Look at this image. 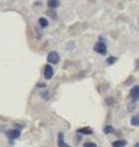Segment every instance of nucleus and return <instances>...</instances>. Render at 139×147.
<instances>
[{
  "label": "nucleus",
  "mask_w": 139,
  "mask_h": 147,
  "mask_svg": "<svg viewBox=\"0 0 139 147\" xmlns=\"http://www.w3.org/2000/svg\"><path fill=\"white\" fill-rule=\"evenodd\" d=\"M39 24H40L41 28H46L48 25V21L45 17H41V18H39Z\"/></svg>",
  "instance_id": "11"
},
{
  "label": "nucleus",
  "mask_w": 139,
  "mask_h": 147,
  "mask_svg": "<svg viewBox=\"0 0 139 147\" xmlns=\"http://www.w3.org/2000/svg\"><path fill=\"white\" fill-rule=\"evenodd\" d=\"M77 132H78V133H83V134H92V133H93L92 129H90V127H83V129H78V130H77Z\"/></svg>",
  "instance_id": "9"
},
{
  "label": "nucleus",
  "mask_w": 139,
  "mask_h": 147,
  "mask_svg": "<svg viewBox=\"0 0 139 147\" xmlns=\"http://www.w3.org/2000/svg\"><path fill=\"white\" fill-rule=\"evenodd\" d=\"M47 6H48L49 9H55V8H57L60 6V1L59 0H49L47 2Z\"/></svg>",
  "instance_id": "7"
},
{
  "label": "nucleus",
  "mask_w": 139,
  "mask_h": 147,
  "mask_svg": "<svg viewBox=\"0 0 139 147\" xmlns=\"http://www.w3.org/2000/svg\"><path fill=\"white\" fill-rule=\"evenodd\" d=\"M130 98L132 99L133 102H137L139 99V86L134 85L131 90H130Z\"/></svg>",
  "instance_id": "3"
},
{
  "label": "nucleus",
  "mask_w": 139,
  "mask_h": 147,
  "mask_svg": "<svg viewBox=\"0 0 139 147\" xmlns=\"http://www.w3.org/2000/svg\"><path fill=\"white\" fill-rule=\"evenodd\" d=\"M131 124L134 125V126H138V124H139V117L138 116H133L132 119H131Z\"/></svg>",
  "instance_id": "12"
},
{
  "label": "nucleus",
  "mask_w": 139,
  "mask_h": 147,
  "mask_svg": "<svg viewBox=\"0 0 139 147\" xmlns=\"http://www.w3.org/2000/svg\"><path fill=\"white\" fill-rule=\"evenodd\" d=\"M93 49L98 53V54H101V55H105V54H107V45H106V42L105 41H98L95 45H94V47H93Z\"/></svg>",
  "instance_id": "1"
},
{
  "label": "nucleus",
  "mask_w": 139,
  "mask_h": 147,
  "mask_svg": "<svg viewBox=\"0 0 139 147\" xmlns=\"http://www.w3.org/2000/svg\"><path fill=\"white\" fill-rule=\"evenodd\" d=\"M117 61V59L116 57H114V56H110V57H108L107 59V64H114V62H116Z\"/></svg>",
  "instance_id": "13"
},
{
  "label": "nucleus",
  "mask_w": 139,
  "mask_h": 147,
  "mask_svg": "<svg viewBox=\"0 0 139 147\" xmlns=\"http://www.w3.org/2000/svg\"><path fill=\"white\" fill-rule=\"evenodd\" d=\"M57 147H70L67 142H64L62 132H59V134H57Z\"/></svg>",
  "instance_id": "6"
},
{
  "label": "nucleus",
  "mask_w": 139,
  "mask_h": 147,
  "mask_svg": "<svg viewBox=\"0 0 139 147\" xmlns=\"http://www.w3.org/2000/svg\"><path fill=\"white\" fill-rule=\"evenodd\" d=\"M53 75H54L53 68H52L49 64H46V65H45V69H44V76H45V78H46V79H51V78L53 77Z\"/></svg>",
  "instance_id": "4"
},
{
  "label": "nucleus",
  "mask_w": 139,
  "mask_h": 147,
  "mask_svg": "<svg viewBox=\"0 0 139 147\" xmlns=\"http://www.w3.org/2000/svg\"><path fill=\"white\" fill-rule=\"evenodd\" d=\"M59 61H60V55H59V53L57 52H49L48 53V55H47V62L48 63H52V64H56V63H59Z\"/></svg>",
  "instance_id": "2"
},
{
  "label": "nucleus",
  "mask_w": 139,
  "mask_h": 147,
  "mask_svg": "<svg viewBox=\"0 0 139 147\" xmlns=\"http://www.w3.org/2000/svg\"><path fill=\"white\" fill-rule=\"evenodd\" d=\"M46 14H47V15H51V16H53V17H55V16H56V14H54V13H52V11H47Z\"/></svg>",
  "instance_id": "15"
},
{
  "label": "nucleus",
  "mask_w": 139,
  "mask_h": 147,
  "mask_svg": "<svg viewBox=\"0 0 139 147\" xmlns=\"http://www.w3.org/2000/svg\"><path fill=\"white\" fill-rule=\"evenodd\" d=\"M83 147H96V144H94V142H85L83 145Z\"/></svg>",
  "instance_id": "14"
},
{
  "label": "nucleus",
  "mask_w": 139,
  "mask_h": 147,
  "mask_svg": "<svg viewBox=\"0 0 139 147\" xmlns=\"http://www.w3.org/2000/svg\"><path fill=\"white\" fill-rule=\"evenodd\" d=\"M111 146L113 147H124V146H126V141L125 140H116L111 144Z\"/></svg>",
  "instance_id": "8"
},
{
  "label": "nucleus",
  "mask_w": 139,
  "mask_h": 147,
  "mask_svg": "<svg viewBox=\"0 0 139 147\" xmlns=\"http://www.w3.org/2000/svg\"><path fill=\"white\" fill-rule=\"evenodd\" d=\"M7 137L9 138V139H11V140H14V139H17L20 136H21V131L20 130H16V129H14V130H9V131H7Z\"/></svg>",
  "instance_id": "5"
},
{
  "label": "nucleus",
  "mask_w": 139,
  "mask_h": 147,
  "mask_svg": "<svg viewBox=\"0 0 139 147\" xmlns=\"http://www.w3.org/2000/svg\"><path fill=\"white\" fill-rule=\"evenodd\" d=\"M134 147H139V144H136V145H134Z\"/></svg>",
  "instance_id": "16"
},
{
  "label": "nucleus",
  "mask_w": 139,
  "mask_h": 147,
  "mask_svg": "<svg viewBox=\"0 0 139 147\" xmlns=\"http://www.w3.org/2000/svg\"><path fill=\"white\" fill-rule=\"evenodd\" d=\"M103 132L107 133V134H109V133H114V132H115V129H114L111 125H106V126L103 127Z\"/></svg>",
  "instance_id": "10"
}]
</instances>
